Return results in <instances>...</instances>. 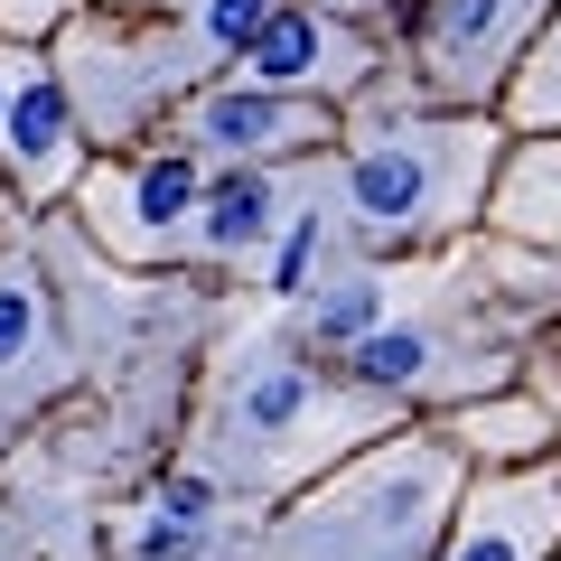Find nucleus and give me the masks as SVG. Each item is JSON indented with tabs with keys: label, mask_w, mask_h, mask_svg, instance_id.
Wrapping results in <instances>:
<instances>
[{
	"label": "nucleus",
	"mask_w": 561,
	"mask_h": 561,
	"mask_svg": "<svg viewBox=\"0 0 561 561\" xmlns=\"http://www.w3.org/2000/svg\"><path fill=\"white\" fill-rule=\"evenodd\" d=\"M486 179V131L478 122H412L393 140H365L346 160V216L365 243H412L431 225L468 216Z\"/></svg>",
	"instance_id": "obj_1"
},
{
	"label": "nucleus",
	"mask_w": 561,
	"mask_h": 561,
	"mask_svg": "<svg viewBox=\"0 0 561 561\" xmlns=\"http://www.w3.org/2000/svg\"><path fill=\"white\" fill-rule=\"evenodd\" d=\"M552 0H431V84L440 94H486L515 66L524 28Z\"/></svg>",
	"instance_id": "obj_2"
},
{
	"label": "nucleus",
	"mask_w": 561,
	"mask_h": 561,
	"mask_svg": "<svg viewBox=\"0 0 561 561\" xmlns=\"http://www.w3.org/2000/svg\"><path fill=\"white\" fill-rule=\"evenodd\" d=\"M243 76L272 84V94H346V84L375 76V57H365V38H346L328 10H280L272 28H262L253 47H243Z\"/></svg>",
	"instance_id": "obj_3"
},
{
	"label": "nucleus",
	"mask_w": 561,
	"mask_h": 561,
	"mask_svg": "<svg viewBox=\"0 0 561 561\" xmlns=\"http://www.w3.org/2000/svg\"><path fill=\"white\" fill-rule=\"evenodd\" d=\"M561 542V486L552 478H496L468 505L449 561H552Z\"/></svg>",
	"instance_id": "obj_4"
},
{
	"label": "nucleus",
	"mask_w": 561,
	"mask_h": 561,
	"mask_svg": "<svg viewBox=\"0 0 561 561\" xmlns=\"http://www.w3.org/2000/svg\"><path fill=\"white\" fill-rule=\"evenodd\" d=\"M84 206H94V225H113L131 253H150V243H169L206 206V179H197V160H150L140 179H94Z\"/></svg>",
	"instance_id": "obj_5"
},
{
	"label": "nucleus",
	"mask_w": 561,
	"mask_h": 561,
	"mask_svg": "<svg viewBox=\"0 0 561 561\" xmlns=\"http://www.w3.org/2000/svg\"><path fill=\"white\" fill-rule=\"evenodd\" d=\"M319 131H328V113L272 94V84H234V94L197 103V140L225 150V160H272V150H300V140H319Z\"/></svg>",
	"instance_id": "obj_6"
},
{
	"label": "nucleus",
	"mask_w": 561,
	"mask_h": 561,
	"mask_svg": "<svg viewBox=\"0 0 561 561\" xmlns=\"http://www.w3.org/2000/svg\"><path fill=\"white\" fill-rule=\"evenodd\" d=\"M10 169H20L28 197H47V187L76 169V94H66L47 66H20V94H10Z\"/></svg>",
	"instance_id": "obj_7"
},
{
	"label": "nucleus",
	"mask_w": 561,
	"mask_h": 561,
	"mask_svg": "<svg viewBox=\"0 0 561 561\" xmlns=\"http://www.w3.org/2000/svg\"><path fill=\"white\" fill-rule=\"evenodd\" d=\"M319 402H328V393H319L309 365L262 356V365H243V383L225 393V440H234V449H272V440H290V431H309Z\"/></svg>",
	"instance_id": "obj_8"
},
{
	"label": "nucleus",
	"mask_w": 561,
	"mask_h": 561,
	"mask_svg": "<svg viewBox=\"0 0 561 561\" xmlns=\"http://www.w3.org/2000/svg\"><path fill=\"white\" fill-rule=\"evenodd\" d=\"M496 225L515 243H552L561 253V140H534V150H515L496 179Z\"/></svg>",
	"instance_id": "obj_9"
},
{
	"label": "nucleus",
	"mask_w": 561,
	"mask_h": 561,
	"mask_svg": "<svg viewBox=\"0 0 561 561\" xmlns=\"http://www.w3.org/2000/svg\"><path fill=\"white\" fill-rule=\"evenodd\" d=\"M346 375L365 383V393H421V383H440V328H365L356 346H346Z\"/></svg>",
	"instance_id": "obj_10"
},
{
	"label": "nucleus",
	"mask_w": 561,
	"mask_h": 561,
	"mask_svg": "<svg viewBox=\"0 0 561 561\" xmlns=\"http://www.w3.org/2000/svg\"><path fill=\"white\" fill-rule=\"evenodd\" d=\"M272 225H280V187L262 179V169L216 179L206 206H197V243L206 253H253V243H272Z\"/></svg>",
	"instance_id": "obj_11"
},
{
	"label": "nucleus",
	"mask_w": 561,
	"mask_h": 561,
	"mask_svg": "<svg viewBox=\"0 0 561 561\" xmlns=\"http://www.w3.org/2000/svg\"><path fill=\"white\" fill-rule=\"evenodd\" d=\"M47 365V300L28 272H0V393H20Z\"/></svg>",
	"instance_id": "obj_12"
},
{
	"label": "nucleus",
	"mask_w": 561,
	"mask_h": 561,
	"mask_svg": "<svg viewBox=\"0 0 561 561\" xmlns=\"http://www.w3.org/2000/svg\"><path fill=\"white\" fill-rule=\"evenodd\" d=\"M459 431L486 459H534V449H552V412H534V402H468Z\"/></svg>",
	"instance_id": "obj_13"
},
{
	"label": "nucleus",
	"mask_w": 561,
	"mask_h": 561,
	"mask_svg": "<svg viewBox=\"0 0 561 561\" xmlns=\"http://www.w3.org/2000/svg\"><path fill=\"white\" fill-rule=\"evenodd\" d=\"M375 309H383V280H337V290L309 309V337L319 346H356L365 328H375Z\"/></svg>",
	"instance_id": "obj_14"
},
{
	"label": "nucleus",
	"mask_w": 561,
	"mask_h": 561,
	"mask_svg": "<svg viewBox=\"0 0 561 561\" xmlns=\"http://www.w3.org/2000/svg\"><path fill=\"white\" fill-rule=\"evenodd\" d=\"M272 20H280V0H206V47L243 57V47H253Z\"/></svg>",
	"instance_id": "obj_15"
},
{
	"label": "nucleus",
	"mask_w": 561,
	"mask_h": 561,
	"mask_svg": "<svg viewBox=\"0 0 561 561\" xmlns=\"http://www.w3.org/2000/svg\"><path fill=\"white\" fill-rule=\"evenodd\" d=\"M515 113H524V122H561V20H552V38L534 47V66H524Z\"/></svg>",
	"instance_id": "obj_16"
},
{
	"label": "nucleus",
	"mask_w": 561,
	"mask_h": 561,
	"mask_svg": "<svg viewBox=\"0 0 561 561\" xmlns=\"http://www.w3.org/2000/svg\"><path fill=\"white\" fill-rule=\"evenodd\" d=\"M206 552V524L169 515V505H150V524L131 534V561H197Z\"/></svg>",
	"instance_id": "obj_17"
},
{
	"label": "nucleus",
	"mask_w": 561,
	"mask_h": 561,
	"mask_svg": "<svg viewBox=\"0 0 561 561\" xmlns=\"http://www.w3.org/2000/svg\"><path fill=\"white\" fill-rule=\"evenodd\" d=\"M309 262H319V216L290 225V243H280V280H272V290H309Z\"/></svg>",
	"instance_id": "obj_18"
},
{
	"label": "nucleus",
	"mask_w": 561,
	"mask_h": 561,
	"mask_svg": "<svg viewBox=\"0 0 561 561\" xmlns=\"http://www.w3.org/2000/svg\"><path fill=\"white\" fill-rule=\"evenodd\" d=\"M66 0H0V28H20V38H38L47 20H57Z\"/></svg>",
	"instance_id": "obj_19"
},
{
	"label": "nucleus",
	"mask_w": 561,
	"mask_h": 561,
	"mask_svg": "<svg viewBox=\"0 0 561 561\" xmlns=\"http://www.w3.org/2000/svg\"><path fill=\"white\" fill-rule=\"evenodd\" d=\"M10 94H20V66H0V140H10Z\"/></svg>",
	"instance_id": "obj_20"
},
{
	"label": "nucleus",
	"mask_w": 561,
	"mask_h": 561,
	"mask_svg": "<svg viewBox=\"0 0 561 561\" xmlns=\"http://www.w3.org/2000/svg\"><path fill=\"white\" fill-rule=\"evenodd\" d=\"M319 10H328V20H337V10H375V0H319Z\"/></svg>",
	"instance_id": "obj_21"
}]
</instances>
